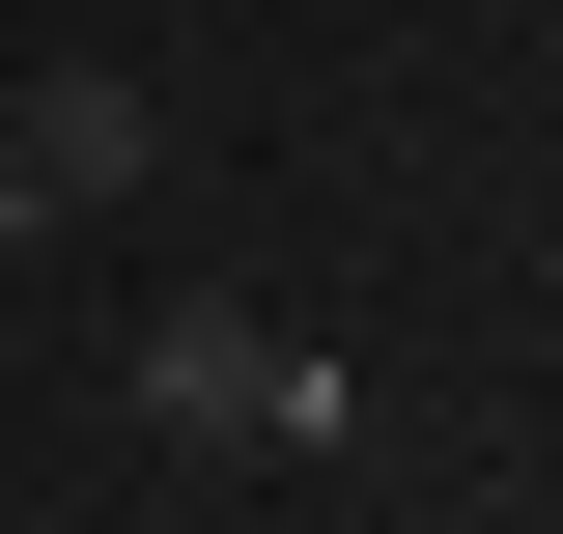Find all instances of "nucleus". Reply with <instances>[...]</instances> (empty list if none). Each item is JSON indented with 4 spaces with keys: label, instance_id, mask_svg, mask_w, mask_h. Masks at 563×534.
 I'll list each match as a JSON object with an SVG mask.
<instances>
[{
    "label": "nucleus",
    "instance_id": "f03ea898",
    "mask_svg": "<svg viewBox=\"0 0 563 534\" xmlns=\"http://www.w3.org/2000/svg\"><path fill=\"white\" fill-rule=\"evenodd\" d=\"M113 169H141V85H113V57H57L29 113H0V225H85Z\"/></svg>",
    "mask_w": 563,
    "mask_h": 534
},
{
    "label": "nucleus",
    "instance_id": "f257e3e1",
    "mask_svg": "<svg viewBox=\"0 0 563 534\" xmlns=\"http://www.w3.org/2000/svg\"><path fill=\"white\" fill-rule=\"evenodd\" d=\"M141 394L198 422V450H310V422H339V366H310L282 310H169V337H141Z\"/></svg>",
    "mask_w": 563,
    "mask_h": 534
}]
</instances>
